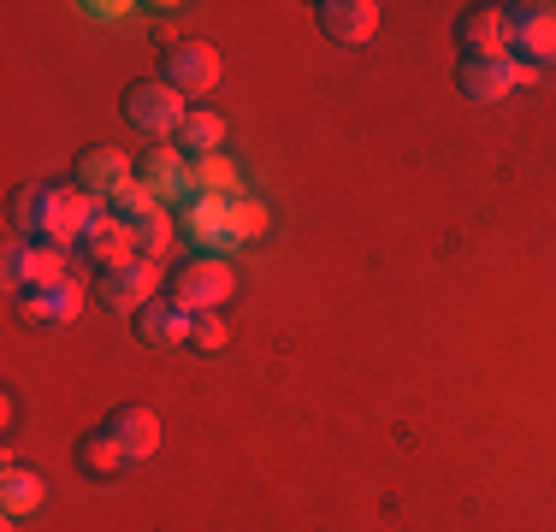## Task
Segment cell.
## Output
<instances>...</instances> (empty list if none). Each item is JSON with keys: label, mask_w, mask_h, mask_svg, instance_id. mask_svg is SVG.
<instances>
[{"label": "cell", "mask_w": 556, "mask_h": 532, "mask_svg": "<svg viewBox=\"0 0 556 532\" xmlns=\"http://www.w3.org/2000/svg\"><path fill=\"white\" fill-rule=\"evenodd\" d=\"M161 284H166V273H161V261H125V266H108V273H96V302L108 314H130L137 319L142 308H149L154 296H161Z\"/></svg>", "instance_id": "6"}, {"label": "cell", "mask_w": 556, "mask_h": 532, "mask_svg": "<svg viewBox=\"0 0 556 532\" xmlns=\"http://www.w3.org/2000/svg\"><path fill=\"white\" fill-rule=\"evenodd\" d=\"M137 338L149 343V350H178V343H190V314H184L178 302L154 296L149 308L137 314Z\"/></svg>", "instance_id": "17"}, {"label": "cell", "mask_w": 556, "mask_h": 532, "mask_svg": "<svg viewBox=\"0 0 556 532\" xmlns=\"http://www.w3.org/2000/svg\"><path fill=\"white\" fill-rule=\"evenodd\" d=\"M89 296H96V290H84L77 278H60V284L24 290V296H18V319H24V326H65V319L84 314Z\"/></svg>", "instance_id": "14"}, {"label": "cell", "mask_w": 556, "mask_h": 532, "mask_svg": "<svg viewBox=\"0 0 556 532\" xmlns=\"http://www.w3.org/2000/svg\"><path fill=\"white\" fill-rule=\"evenodd\" d=\"M190 195H243L237 190V166L225 154L190 160Z\"/></svg>", "instance_id": "22"}, {"label": "cell", "mask_w": 556, "mask_h": 532, "mask_svg": "<svg viewBox=\"0 0 556 532\" xmlns=\"http://www.w3.org/2000/svg\"><path fill=\"white\" fill-rule=\"evenodd\" d=\"M65 243H30V237H12L7 243V290H42V284H60L65 278Z\"/></svg>", "instance_id": "8"}, {"label": "cell", "mask_w": 556, "mask_h": 532, "mask_svg": "<svg viewBox=\"0 0 556 532\" xmlns=\"http://www.w3.org/2000/svg\"><path fill=\"white\" fill-rule=\"evenodd\" d=\"M101 219V202L77 183H24L12 195V231L30 243H84V231Z\"/></svg>", "instance_id": "1"}, {"label": "cell", "mask_w": 556, "mask_h": 532, "mask_svg": "<svg viewBox=\"0 0 556 532\" xmlns=\"http://www.w3.org/2000/svg\"><path fill=\"white\" fill-rule=\"evenodd\" d=\"M503 53L533 65V72L556 60V7L551 0H515V7H503Z\"/></svg>", "instance_id": "5"}, {"label": "cell", "mask_w": 556, "mask_h": 532, "mask_svg": "<svg viewBox=\"0 0 556 532\" xmlns=\"http://www.w3.org/2000/svg\"><path fill=\"white\" fill-rule=\"evenodd\" d=\"M178 231L190 237L195 249H243L267 231V207L255 195H190L178 207Z\"/></svg>", "instance_id": "2"}, {"label": "cell", "mask_w": 556, "mask_h": 532, "mask_svg": "<svg viewBox=\"0 0 556 532\" xmlns=\"http://www.w3.org/2000/svg\"><path fill=\"white\" fill-rule=\"evenodd\" d=\"M219 48L214 42H172L161 53V84H172L178 96H207L219 84Z\"/></svg>", "instance_id": "9"}, {"label": "cell", "mask_w": 556, "mask_h": 532, "mask_svg": "<svg viewBox=\"0 0 556 532\" xmlns=\"http://www.w3.org/2000/svg\"><path fill=\"white\" fill-rule=\"evenodd\" d=\"M0 532H18V527H12V515H7V527H0Z\"/></svg>", "instance_id": "25"}, {"label": "cell", "mask_w": 556, "mask_h": 532, "mask_svg": "<svg viewBox=\"0 0 556 532\" xmlns=\"http://www.w3.org/2000/svg\"><path fill=\"white\" fill-rule=\"evenodd\" d=\"M533 65L509 60V53H485V60H456V89L468 101H503L509 89L533 84Z\"/></svg>", "instance_id": "7"}, {"label": "cell", "mask_w": 556, "mask_h": 532, "mask_svg": "<svg viewBox=\"0 0 556 532\" xmlns=\"http://www.w3.org/2000/svg\"><path fill=\"white\" fill-rule=\"evenodd\" d=\"M184 113H190L184 96L172 84H161V77H137V84H125V96H118V118H125L130 130H142V137H154V142L178 137Z\"/></svg>", "instance_id": "4"}, {"label": "cell", "mask_w": 556, "mask_h": 532, "mask_svg": "<svg viewBox=\"0 0 556 532\" xmlns=\"http://www.w3.org/2000/svg\"><path fill=\"white\" fill-rule=\"evenodd\" d=\"M77 249H84V255L96 261L101 273H108V266H125V261H137V237H130V225L108 219V207H101V219L84 231V243H77Z\"/></svg>", "instance_id": "16"}, {"label": "cell", "mask_w": 556, "mask_h": 532, "mask_svg": "<svg viewBox=\"0 0 556 532\" xmlns=\"http://www.w3.org/2000/svg\"><path fill=\"white\" fill-rule=\"evenodd\" d=\"M237 296V273L225 255H184L166 273V302H178L184 314H214Z\"/></svg>", "instance_id": "3"}, {"label": "cell", "mask_w": 556, "mask_h": 532, "mask_svg": "<svg viewBox=\"0 0 556 532\" xmlns=\"http://www.w3.org/2000/svg\"><path fill=\"white\" fill-rule=\"evenodd\" d=\"M101 207H108V219H118V225H137L142 213H154V207H161V202H154V195L142 190L137 178H130L125 190H118V195H108V202H101Z\"/></svg>", "instance_id": "24"}, {"label": "cell", "mask_w": 556, "mask_h": 532, "mask_svg": "<svg viewBox=\"0 0 556 532\" xmlns=\"http://www.w3.org/2000/svg\"><path fill=\"white\" fill-rule=\"evenodd\" d=\"M101 432L125 449V461H149L154 449H161V415H154L149 403H118V408H108Z\"/></svg>", "instance_id": "10"}, {"label": "cell", "mask_w": 556, "mask_h": 532, "mask_svg": "<svg viewBox=\"0 0 556 532\" xmlns=\"http://www.w3.org/2000/svg\"><path fill=\"white\" fill-rule=\"evenodd\" d=\"M130 178H137V160L108 149V142H96V149L77 154V178H72V183H77L84 195H96V202H108V195H118Z\"/></svg>", "instance_id": "13"}, {"label": "cell", "mask_w": 556, "mask_h": 532, "mask_svg": "<svg viewBox=\"0 0 556 532\" xmlns=\"http://www.w3.org/2000/svg\"><path fill=\"white\" fill-rule=\"evenodd\" d=\"M450 36H456L462 60H485V53H503V7H462L456 24H450Z\"/></svg>", "instance_id": "15"}, {"label": "cell", "mask_w": 556, "mask_h": 532, "mask_svg": "<svg viewBox=\"0 0 556 532\" xmlns=\"http://www.w3.org/2000/svg\"><path fill=\"white\" fill-rule=\"evenodd\" d=\"M225 343H231V319H225V308L190 314V350L195 355H225Z\"/></svg>", "instance_id": "23"}, {"label": "cell", "mask_w": 556, "mask_h": 532, "mask_svg": "<svg viewBox=\"0 0 556 532\" xmlns=\"http://www.w3.org/2000/svg\"><path fill=\"white\" fill-rule=\"evenodd\" d=\"M130 237H137V255L142 261H161L172 243H178V219H172L166 207H154V213H142L137 225H130Z\"/></svg>", "instance_id": "21"}, {"label": "cell", "mask_w": 556, "mask_h": 532, "mask_svg": "<svg viewBox=\"0 0 556 532\" xmlns=\"http://www.w3.org/2000/svg\"><path fill=\"white\" fill-rule=\"evenodd\" d=\"M314 24L343 48H362L379 36V7L374 0H314Z\"/></svg>", "instance_id": "11"}, {"label": "cell", "mask_w": 556, "mask_h": 532, "mask_svg": "<svg viewBox=\"0 0 556 532\" xmlns=\"http://www.w3.org/2000/svg\"><path fill=\"white\" fill-rule=\"evenodd\" d=\"M219 142H225V118L190 106V113H184V125H178V137H172V149H178L184 160H207V154H219Z\"/></svg>", "instance_id": "18"}, {"label": "cell", "mask_w": 556, "mask_h": 532, "mask_svg": "<svg viewBox=\"0 0 556 532\" xmlns=\"http://www.w3.org/2000/svg\"><path fill=\"white\" fill-rule=\"evenodd\" d=\"M42 497H48V479L36 468H12V461H7V473H0V509L18 521V515L42 509Z\"/></svg>", "instance_id": "19"}, {"label": "cell", "mask_w": 556, "mask_h": 532, "mask_svg": "<svg viewBox=\"0 0 556 532\" xmlns=\"http://www.w3.org/2000/svg\"><path fill=\"white\" fill-rule=\"evenodd\" d=\"M137 183L154 195V202H190V160H184L178 149H166V142H154V149L137 154Z\"/></svg>", "instance_id": "12"}, {"label": "cell", "mask_w": 556, "mask_h": 532, "mask_svg": "<svg viewBox=\"0 0 556 532\" xmlns=\"http://www.w3.org/2000/svg\"><path fill=\"white\" fill-rule=\"evenodd\" d=\"M72 461H77V468H84L89 479H113V473H125V468H130V461H125V449H118L113 438L101 432V426H96V432H84V438H77Z\"/></svg>", "instance_id": "20"}]
</instances>
